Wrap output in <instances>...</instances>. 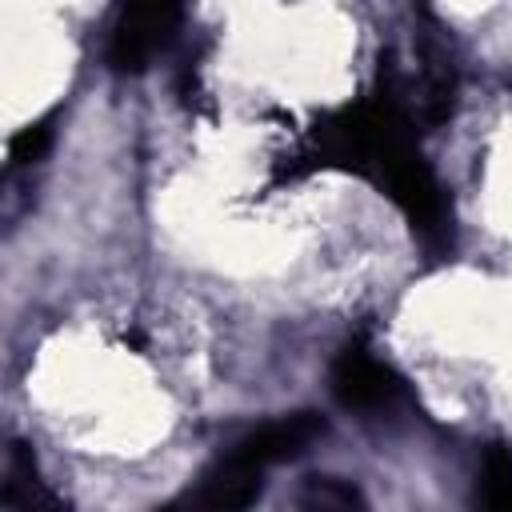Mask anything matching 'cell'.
Listing matches in <instances>:
<instances>
[{
  "mask_svg": "<svg viewBox=\"0 0 512 512\" xmlns=\"http://www.w3.org/2000/svg\"><path fill=\"white\" fill-rule=\"evenodd\" d=\"M312 164H336V168L368 176L396 200V208L408 216V224L428 244L448 240V232H452L448 196H444L436 172L428 168V160L412 148L408 120L388 88L380 96L324 120L316 128V160Z\"/></svg>",
  "mask_w": 512,
  "mask_h": 512,
  "instance_id": "obj_1",
  "label": "cell"
},
{
  "mask_svg": "<svg viewBox=\"0 0 512 512\" xmlns=\"http://www.w3.org/2000/svg\"><path fill=\"white\" fill-rule=\"evenodd\" d=\"M268 468L244 448V444H236L228 456H220L184 496H176L172 504H164V508H156V512H244L252 500H256V492H260V476H264Z\"/></svg>",
  "mask_w": 512,
  "mask_h": 512,
  "instance_id": "obj_2",
  "label": "cell"
},
{
  "mask_svg": "<svg viewBox=\"0 0 512 512\" xmlns=\"http://www.w3.org/2000/svg\"><path fill=\"white\" fill-rule=\"evenodd\" d=\"M176 4H132L116 16L108 36V64L116 72H144L156 52H164L180 28Z\"/></svg>",
  "mask_w": 512,
  "mask_h": 512,
  "instance_id": "obj_3",
  "label": "cell"
},
{
  "mask_svg": "<svg viewBox=\"0 0 512 512\" xmlns=\"http://www.w3.org/2000/svg\"><path fill=\"white\" fill-rule=\"evenodd\" d=\"M332 396L352 412H384L404 396V380L392 364H384L360 340H352L332 360Z\"/></svg>",
  "mask_w": 512,
  "mask_h": 512,
  "instance_id": "obj_4",
  "label": "cell"
},
{
  "mask_svg": "<svg viewBox=\"0 0 512 512\" xmlns=\"http://www.w3.org/2000/svg\"><path fill=\"white\" fill-rule=\"evenodd\" d=\"M4 508L8 512H68V504L44 484L28 444H12L4 456Z\"/></svg>",
  "mask_w": 512,
  "mask_h": 512,
  "instance_id": "obj_5",
  "label": "cell"
},
{
  "mask_svg": "<svg viewBox=\"0 0 512 512\" xmlns=\"http://www.w3.org/2000/svg\"><path fill=\"white\" fill-rule=\"evenodd\" d=\"M320 432H324V424H320L316 412H292V416H280V420L260 424V428L248 432L240 444H244L264 468H272V464H280V460L300 456Z\"/></svg>",
  "mask_w": 512,
  "mask_h": 512,
  "instance_id": "obj_6",
  "label": "cell"
},
{
  "mask_svg": "<svg viewBox=\"0 0 512 512\" xmlns=\"http://www.w3.org/2000/svg\"><path fill=\"white\" fill-rule=\"evenodd\" d=\"M296 504H300V512H368V500L352 480L324 476V472H316L300 484Z\"/></svg>",
  "mask_w": 512,
  "mask_h": 512,
  "instance_id": "obj_7",
  "label": "cell"
},
{
  "mask_svg": "<svg viewBox=\"0 0 512 512\" xmlns=\"http://www.w3.org/2000/svg\"><path fill=\"white\" fill-rule=\"evenodd\" d=\"M476 496H480V512H512V448L508 444L484 448Z\"/></svg>",
  "mask_w": 512,
  "mask_h": 512,
  "instance_id": "obj_8",
  "label": "cell"
},
{
  "mask_svg": "<svg viewBox=\"0 0 512 512\" xmlns=\"http://www.w3.org/2000/svg\"><path fill=\"white\" fill-rule=\"evenodd\" d=\"M52 124H56V116H44V120L24 124V128L12 136V144H8V160H12V164H36V160L48 152L52 136H56Z\"/></svg>",
  "mask_w": 512,
  "mask_h": 512,
  "instance_id": "obj_9",
  "label": "cell"
}]
</instances>
